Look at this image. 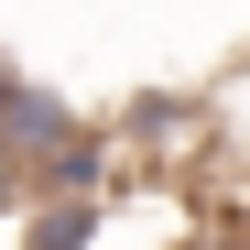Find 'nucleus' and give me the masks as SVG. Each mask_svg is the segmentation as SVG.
Returning a JSON list of instances; mask_svg holds the SVG:
<instances>
[{"label":"nucleus","instance_id":"obj_1","mask_svg":"<svg viewBox=\"0 0 250 250\" xmlns=\"http://www.w3.org/2000/svg\"><path fill=\"white\" fill-rule=\"evenodd\" d=\"M120 218V196H33L22 207V250H98Z\"/></svg>","mask_w":250,"mask_h":250},{"label":"nucleus","instance_id":"obj_2","mask_svg":"<svg viewBox=\"0 0 250 250\" xmlns=\"http://www.w3.org/2000/svg\"><path fill=\"white\" fill-rule=\"evenodd\" d=\"M22 207H33V163L11 152V131H0V218H22Z\"/></svg>","mask_w":250,"mask_h":250},{"label":"nucleus","instance_id":"obj_3","mask_svg":"<svg viewBox=\"0 0 250 250\" xmlns=\"http://www.w3.org/2000/svg\"><path fill=\"white\" fill-rule=\"evenodd\" d=\"M239 229H250V185H239Z\"/></svg>","mask_w":250,"mask_h":250},{"label":"nucleus","instance_id":"obj_4","mask_svg":"<svg viewBox=\"0 0 250 250\" xmlns=\"http://www.w3.org/2000/svg\"><path fill=\"white\" fill-rule=\"evenodd\" d=\"M218 250H250V229H239V239H218Z\"/></svg>","mask_w":250,"mask_h":250}]
</instances>
